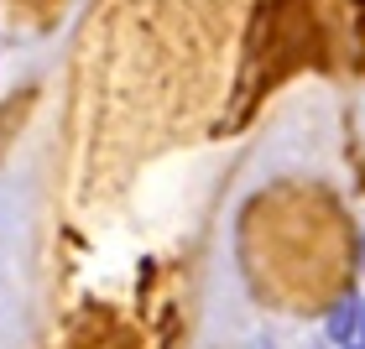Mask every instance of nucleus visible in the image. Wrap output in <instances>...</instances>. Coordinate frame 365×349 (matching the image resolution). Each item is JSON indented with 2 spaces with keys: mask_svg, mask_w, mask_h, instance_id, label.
Masks as SVG:
<instances>
[{
  "mask_svg": "<svg viewBox=\"0 0 365 349\" xmlns=\"http://www.w3.org/2000/svg\"><path fill=\"white\" fill-rule=\"evenodd\" d=\"M324 334H329V344H339V349L365 344V297H360V292H344L339 303L329 308Z\"/></svg>",
  "mask_w": 365,
  "mask_h": 349,
  "instance_id": "obj_1",
  "label": "nucleus"
},
{
  "mask_svg": "<svg viewBox=\"0 0 365 349\" xmlns=\"http://www.w3.org/2000/svg\"><path fill=\"white\" fill-rule=\"evenodd\" d=\"M355 349H360V344H355Z\"/></svg>",
  "mask_w": 365,
  "mask_h": 349,
  "instance_id": "obj_2",
  "label": "nucleus"
}]
</instances>
